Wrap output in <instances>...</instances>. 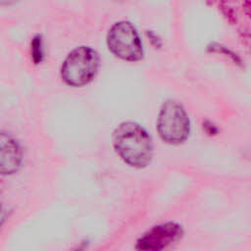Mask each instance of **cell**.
I'll use <instances>...</instances> for the list:
<instances>
[{
	"mask_svg": "<svg viewBox=\"0 0 251 251\" xmlns=\"http://www.w3.org/2000/svg\"><path fill=\"white\" fill-rule=\"evenodd\" d=\"M100 65V55L94 48L87 45L76 46L63 61L60 75L66 85L83 87L96 77Z\"/></svg>",
	"mask_w": 251,
	"mask_h": 251,
	"instance_id": "cell-2",
	"label": "cell"
},
{
	"mask_svg": "<svg viewBox=\"0 0 251 251\" xmlns=\"http://www.w3.org/2000/svg\"><path fill=\"white\" fill-rule=\"evenodd\" d=\"M108 50L123 61L135 63L144 57V46L135 25L129 21L114 23L106 35Z\"/></svg>",
	"mask_w": 251,
	"mask_h": 251,
	"instance_id": "cell-4",
	"label": "cell"
},
{
	"mask_svg": "<svg viewBox=\"0 0 251 251\" xmlns=\"http://www.w3.org/2000/svg\"><path fill=\"white\" fill-rule=\"evenodd\" d=\"M156 130L161 140L169 145H181L187 141L191 132V122L179 101H164L157 116Z\"/></svg>",
	"mask_w": 251,
	"mask_h": 251,
	"instance_id": "cell-3",
	"label": "cell"
},
{
	"mask_svg": "<svg viewBox=\"0 0 251 251\" xmlns=\"http://www.w3.org/2000/svg\"><path fill=\"white\" fill-rule=\"evenodd\" d=\"M30 58L34 65L41 64L45 59V43L41 34H35L30 41Z\"/></svg>",
	"mask_w": 251,
	"mask_h": 251,
	"instance_id": "cell-7",
	"label": "cell"
},
{
	"mask_svg": "<svg viewBox=\"0 0 251 251\" xmlns=\"http://www.w3.org/2000/svg\"><path fill=\"white\" fill-rule=\"evenodd\" d=\"M208 49H209L211 52H213V53H220V54H225V55H226V56H229L230 58L233 59V61H234L235 63H237L238 61H240L239 58H237L236 55H235L233 52H231L229 49H227L226 47H224V46H222V45H220V44H216V43H213V44H212V43H211V45L208 46Z\"/></svg>",
	"mask_w": 251,
	"mask_h": 251,
	"instance_id": "cell-8",
	"label": "cell"
},
{
	"mask_svg": "<svg viewBox=\"0 0 251 251\" xmlns=\"http://www.w3.org/2000/svg\"><path fill=\"white\" fill-rule=\"evenodd\" d=\"M24 162V153L19 141L10 133L0 130V176L17 174Z\"/></svg>",
	"mask_w": 251,
	"mask_h": 251,
	"instance_id": "cell-6",
	"label": "cell"
},
{
	"mask_svg": "<svg viewBox=\"0 0 251 251\" xmlns=\"http://www.w3.org/2000/svg\"><path fill=\"white\" fill-rule=\"evenodd\" d=\"M207 128H209V130H207L206 132H207L208 134H210V135L217 134V132H218L217 126H214V125H211V123H210L209 126H207L206 124H203V129H207Z\"/></svg>",
	"mask_w": 251,
	"mask_h": 251,
	"instance_id": "cell-11",
	"label": "cell"
},
{
	"mask_svg": "<svg viewBox=\"0 0 251 251\" xmlns=\"http://www.w3.org/2000/svg\"><path fill=\"white\" fill-rule=\"evenodd\" d=\"M8 218V210L7 207L0 202V228L3 226V225L5 224L6 220Z\"/></svg>",
	"mask_w": 251,
	"mask_h": 251,
	"instance_id": "cell-9",
	"label": "cell"
},
{
	"mask_svg": "<svg viewBox=\"0 0 251 251\" xmlns=\"http://www.w3.org/2000/svg\"><path fill=\"white\" fill-rule=\"evenodd\" d=\"M112 145L118 157L130 168L141 170L152 162L153 139L146 128L137 122L120 123L113 131Z\"/></svg>",
	"mask_w": 251,
	"mask_h": 251,
	"instance_id": "cell-1",
	"label": "cell"
},
{
	"mask_svg": "<svg viewBox=\"0 0 251 251\" xmlns=\"http://www.w3.org/2000/svg\"><path fill=\"white\" fill-rule=\"evenodd\" d=\"M184 235L182 225L168 221L152 226L136 239L135 251H169Z\"/></svg>",
	"mask_w": 251,
	"mask_h": 251,
	"instance_id": "cell-5",
	"label": "cell"
},
{
	"mask_svg": "<svg viewBox=\"0 0 251 251\" xmlns=\"http://www.w3.org/2000/svg\"><path fill=\"white\" fill-rule=\"evenodd\" d=\"M148 37H149V39H150V42H151V44L153 43V41H155L154 42V46L157 48V47H160L161 45H162V42H161V38L155 33V32H153V31H149L148 32Z\"/></svg>",
	"mask_w": 251,
	"mask_h": 251,
	"instance_id": "cell-10",
	"label": "cell"
}]
</instances>
